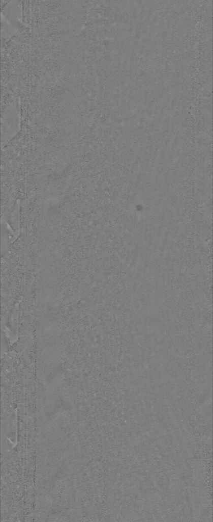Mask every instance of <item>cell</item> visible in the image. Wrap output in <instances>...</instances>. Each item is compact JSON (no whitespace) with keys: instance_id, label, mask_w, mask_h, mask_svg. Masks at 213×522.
Returning <instances> with one entry per match:
<instances>
[{"instance_id":"cell-1","label":"cell","mask_w":213,"mask_h":522,"mask_svg":"<svg viewBox=\"0 0 213 522\" xmlns=\"http://www.w3.org/2000/svg\"><path fill=\"white\" fill-rule=\"evenodd\" d=\"M20 233L19 207L17 206L1 218V253L3 254Z\"/></svg>"},{"instance_id":"cell-2","label":"cell","mask_w":213,"mask_h":522,"mask_svg":"<svg viewBox=\"0 0 213 522\" xmlns=\"http://www.w3.org/2000/svg\"><path fill=\"white\" fill-rule=\"evenodd\" d=\"M19 318V303L14 307L3 318L2 329L7 337L12 343H15L18 339V328Z\"/></svg>"}]
</instances>
